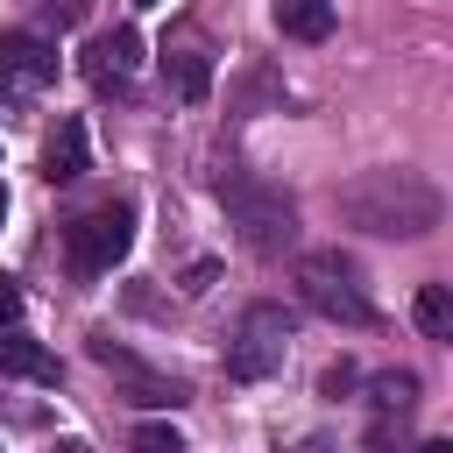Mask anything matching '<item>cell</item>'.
<instances>
[{"label":"cell","instance_id":"obj_1","mask_svg":"<svg viewBox=\"0 0 453 453\" xmlns=\"http://www.w3.org/2000/svg\"><path fill=\"white\" fill-rule=\"evenodd\" d=\"M333 205H340L347 226L389 234V241H418V234H432V226L446 219L439 184L418 177V170H361V177H347V184L333 191Z\"/></svg>","mask_w":453,"mask_h":453},{"label":"cell","instance_id":"obj_2","mask_svg":"<svg viewBox=\"0 0 453 453\" xmlns=\"http://www.w3.org/2000/svg\"><path fill=\"white\" fill-rule=\"evenodd\" d=\"M219 205H226V219L241 226V241L255 255L297 248V205L276 184H262V177H219Z\"/></svg>","mask_w":453,"mask_h":453},{"label":"cell","instance_id":"obj_3","mask_svg":"<svg viewBox=\"0 0 453 453\" xmlns=\"http://www.w3.org/2000/svg\"><path fill=\"white\" fill-rule=\"evenodd\" d=\"M297 290L333 326H375V304H368V290H361V276H354L347 255H304L297 262Z\"/></svg>","mask_w":453,"mask_h":453},{"label":"cell","instance_id":"obj_4","mask_svg":"<svg viewBox=\"0 0 453 453\" xmlns=\"http://www.w3.org/2000/svg\"><path fill=\"white\" fill-rule=\"evenodd\" d=\"M283 354H290V311L283 304H248L241 333L226 340V375L234 382H262V375L283 368Z\"/></svg>","mask_w":453,"mask_h":453},{"label":"cell","instance_id":"obj_5","mask_svg":"<svg viewBox=\"0 0 453 453\" xmlns=\"http://www.w3.org/2000/svg\"><path fill=\"white\" fill-rule=\"evenodd\" d=\"M127 241H134V212L127 205H99V212H85V219L64 226V255H71L78 276H106L127 255Z\"/></svg>","mask_w":453,"mask_h":453},{"label":"cell","instance_id":"obj_6","mask_svg":"<svg viewBox=\"0 0 453 453\" xmlns=\"http://www.w3.org/2000/svg\"><path fill=\"white\" fill-rule=\"evenodd\" d=\"M0 78H14V85H50V78H57V50H50L42 35H28V28H14V35H0Z\"/></svg>","mask_w":453,"mask_h":453},{"label":"cell","instance_id":"obj_7","mask_svg":"<svg viewBox=\"0 0 453 453\" xmlns=\"http://www.w3.org/2000/svg\"><path fill=\"white\" fill-rule=\"evenodd\" d=\"M134 64H142V35H134V28H106V35H92V50H85V71H92L99 85H120Z\"/></svg>","mask_w":453,"mask_h":453},{"label":"cell","instance_id":"obj_8","mask_svg":"<svg viewBox=\"0 0 453 453\" xmlns=\"http://www.w3.org/2000/svg\"><path fill=\"white\" fill-rule=\"evenodd\" d=\"M42 177H50V184L85 177V120H57V134H50V149H42Z\"/></svg>","mask_w":453,"mask_h":453},{"label":"cell","instance_id":"obj_9","mask_svg":"<svg viewBox=\"0 0 453 453\" xmlns=\"http://www.w3.org/2000/svg\"><path fill=\"white\" fill-rule=\"evenodd\" d=\"M92 361H99V368H113V375H127V382L142 389V403H177V396H184L177 382H163V375H149L142 361H127V354H120L113 340H92Z\"/></svg>","mask_w":453,"mask_h":453},{"label":"cell","instance_id":"obj_10","mask_svg":"<svg viewBox=\"0 0 453 453\" xmlns=\"http://www.w3.org/2000/svg\"><path fill=\"white\" fill-rule=\"evenodd\" d=\"M0 375H21V382H57V354L42 340H0Z\"/></svg>","mask_w":453,"mask_h":453},{"label":"cell","instance_id":"obj_11","mask_svg":"<svg viewBox=\"0 0 453 453\" xmlns=\"http://www.w3.org/2000/svg\"><path fill=\"white\" fill-rule=\"evenodd\" d=\"M276 28L297 42H326L333 35V0H276Z\"/></svg>","mask_w":453,"mask_h":453},{"label":"cell","instance_id":"obj_12","mask_svg":"<svg viewBox=\"0 0 453 453\" xmlns=\"http://www.w3.org/2000/svg\"><path fill=\"white\" fill-rule=\"evenodd\" d=\"M163 78H170V85H177V99H191V106L212 92V64H205L198 50H163Z\"/></svg>","mask_w":453,"mask_h":453},{"label":"cell","instance_id":"obj_13","mask_svg":"<svg viewBox=\"0 0 453 453\" xmlns=\"http://www.w3.org/2000/svg\"><path fill=\"white\" fill-rule=\"evenodd\" d=\"M411 319H418V333H425V340H446V333H453V290H446V283H418Z\"/></svg>","mask_w":453,"mask_h":453},{"label":"cell","instance_id":"obj_14","mask_svg":"<svg viewBox=\"0 0 453 453\" xmlns=\"http://www.w3.org/2000/svg\"><path fill=\"white\" fill-rule=\"evenodd\" d=\"M368 396H375L382 411H411V396H418V375H375V382H368Z\"/></svg>","mask_w":453,"mask_h":453},{"label":"cell","instance_id":"obj_15","mask_svg":"<svg viewBox=\"0 0 453 453\" xmlns=\"http://www.w3.org/2000/svg\"><path fill=\"white\" fill-rule=\"evenodd\" d=\"M134 446H149V453H177L184 439H177V425H142V432H134Z\"/></svg>","mask_w":453,"mask_h":453},{"label":"cell","instance_id":"obj_16","mask_svg":"<svg viewBox=\"0 0 453 453\" xmlns=\"http://www.w3.org/2000/svg\"><path fill=\"white\" fill-rule=\"evenodd\" d=\"M21 319V290H14V276H0V326H14Z\"/></svg>","mask_w":453,"mask_h":453},{"label":"cell","instance_id":"obj_17","mask_svg":"<svg viewBox=\"0 0 453 453\" xmlns=\"http://www.w3.org/2000/svg\"><path fill=\"white\" fill-rule=\"evenodd\" d=\"M50 14H57V21H78V14H85V0H50Z\"/></svg>","mask_w":453,"mask_h":453},{"label":"cell","instance_id":"obj_18","mask_svg":"<svg viewBox=\"0 0 453 453\" xmlns=\"http://www.w3.org/2000/svg\"><path fill=\"white\" fill-rule=\"evenodd\" d=\"M0 219H7V191H0Z\"/></svg>","mask_w":453,"mask_h":453},{"label":"cell","instance_id":"obj_19","mask_svg":"<svg viewBox=\"0 0 453 453\" xmlns=\"http://www.w3.org/2000/svg\"><path fill=\"white\" fill-rule=\"evenodd\" d=\"M134 7H156V0H134Z\"/></svg>","mask_w":453,"mask_h":453}]
</instances>
